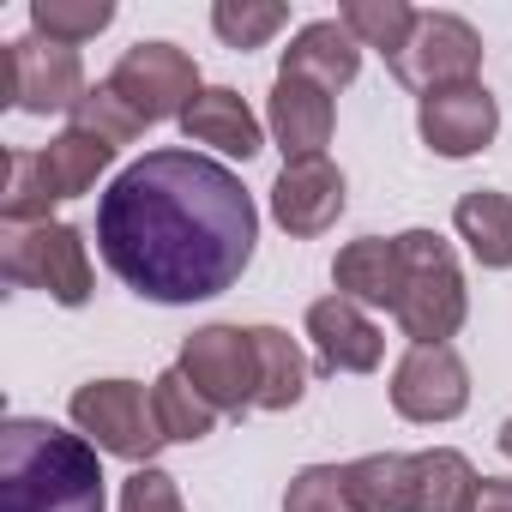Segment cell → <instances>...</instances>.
Wrapping results in <instances>:
<instances>
[{
    "label": "cell",
    "mask_w": 512,
    "mask_h": 512,
    "mask_svg": "<svg viewBox=\"0 0 512 512\" xmlns=\"http://www.w3.org/2000/svg\"><path fill=\"white\" fill-rule=\"evenodd\" d=\"M43 169H49V181H55L61 199H79V193H91V187L115 169V145H103V139L67 127V133H55V139L43 145Z\"/></svg>",
    "instance_id": "obj_22"
},
{
    "label": "cell",
    "mask_w": 512,
    "mask_h": 512,
    "mask_svg": "<svg viewBox=\"0 0 512 512\" xmlns=\"http://www.w3.org/2000/svg\"><path fill=\"white\" fill-rule=\"evenodd\" d=\"M193 392L211 410H260V356H253V332L247 326H199L193 338H181V362H175Z\"/></svg>",
    "instance_id": "obj_6"
},
{
    "label": "cell",
    "mask_w": 512,
    "mask_h": 512,
    "mask_svg": "<svg viewBox=\"0 0 512 512\" xmlns=\"http://www.w3.org/2000/svg\"><path fill=\"white\" fill-rule=\"evenodd\" d=\"M284 25H290V7H284V0H217V7H211V31H217L223 49H235V55L266 49Z\"/></svg>",
    "instance_id": "obj_26"
},
{
    "label": "cell",
    "mask_w": 512,
    "mask_h": 512,
    "mask_svg": "<svg viewBox=\"0 0 512 512\" xmlns=\"http://www.w3.org/2000/svg\"><path fill=\"white\" fill-rule=\"evenodd\" d=\"M284 512H350L344 464H302L284 488Z\"/></svg>",
    "instance_id": "obj_29"
},
{
    "label": "cell",
    "mask_w": 512,
    "mask_h": 512,
    "mask_svg": "<svg viewBox=\"0 0 512 512\" xmlns=\"http://www.w3.org/2000/svg\"><path fill=\"white\" fill-rule=\"evenodd\" d=\"M302 326H308V338H314L326 374H374V368L386 362V332H380L374 314L356 308L350 296H320Z\"/></svg>",
    "instance_id": "obj_14"
},
{
    "label": "cell",
    "mask_w": 512,
    "mask_h": 512,
    "mask_svg": "<svg viewBox=\"0 0 512 512\" xmlns=\"http://www.w3.org/2000/svg\"><path fill=\"white\" fill-rule=\"evenodd\" d=\"M260 247V211L241 175L205 151L163 145L127 163L97 199L103 266L145 302L187 308L241 284Z\"/></svg>",
    "instance_id": "obj_1"
},
{
    "label": "cell",
    "mask_w": 512,
    "mask_h": 512,
    "mask_svg": "<svg viewBox=\"0 0 512 512\" xmlns=\"http://www.w3.org/2000/svg\"><path fill=\"white\" fill-rule=\"evenodd\" d=\"M416 133H422V145L434 157H452V163L476 157L500 133V103H494V91L482 79L458 85V91H434V97L416 103Z\"/></svg>",
    "instance_id": "obj_11"
},
{
    "label": "cell",
    "mask_w": 512,
    "mask_h": 512,
    "mask_svg": "<svg viewBox=\"0 0 512 512\" xmlns=\"http://www.w3.org/2000/svg\"><path fill=\"white\" fill-rule=\"evenodd\" d=\"M181 133H187V145H211V151L241 157V163L266 151V127H260V115H253L247 97L229 91V85H205V91L193 97V109L181 115Z\"/></svg>",
    "instance_id": "obj_15"
},
{
    "label": "cell",
    "mask_w": 512,
    "mask_h": 512,
    "mask_svg": "<svg viewBox=\"0 0 512 512\" xmlns=\"http://www.w3.org/2000/svg\"><path fill=\"white\" fill-rule=\"evenodd\" d=\"M67 127H79V133H91V139H103V145H133L139 133H145V115L103 79V85H91L85 97H79V109L67 115Z\"/></svg>",
    "instance_id": "obj_28"
},
{
    "label": "cell",
    "mask_w": 512,
    "mask_h": 512,
    "mask_svg": "<svg viewBox=\"0 0 512 512\" xmlns=\"http://www.w3.org/2000/svg\"><path fill=\"white\" fill-rule=\"evenodd\" d=\"M61 205L49 169H43V151H7V187H0V217H7L13 229H37L49 223V211Z\"/></svg>",
    "instance_id": "obj_24"
},
{
    "label": "cell",
    "mask_w": 512,
    "mask_h": 512,
    "mask_svg": "<svg viewBox=\"0 0 512 512\" xmlns=\"http://www.w3.org/2000/svg\"><path fill=\"white\" fill-rule=\"evenodd\" d=\"M338 19H344V31L362 43V49H374L386 67L404 55V43H410V31H416V7L410 0H344L338 7Z\"/></svg>",
    "instance_id": "obj_23"
},
{
    "label": "cell",
    "mask_w": 512,
    "mask_h": 512,
    "mask_svg": "<svg viewBox=\"0 0 512 512\" xmlns=\"http://www.w3.org/2000/svg\"><path fill=\"white\" fill-rule=\"evenodd\" d=\"M266 127H272L284 163L326 157L332 127H338V103H332L326 85L296 79V73H278V79H272V97H266Z\"/></svg>",
    "instance_id": "obj_13"
},
{
    "label": "cell",
    "mask_w": 512,
    "mask_h": 512,
    "mask_svg": "<svg viewBox=\"0 0 512 512\" xmlns=\"http://www.w3.org/2000/svg\"><path fill=\"white\" fill-rule=\"evenodd\" d=\"M344 494L350 512H416V476L410 452H368L344 464Z\"/></svg>",
    "instance_id": "obj_19"
},
{
    "label": "cell",
    "mask_w": 512,
    "mask_h": 512,
    "mask_svg": "<svg viewBox=\"0 0 512 512\" xmlns=\"http://www.w3.org/2000/svg\"><path fill=\"white\" fill-rule=\"evenodd\" d=\"M410 476H416V512H470L476 506V464L458 446H428L410 452Z\"/></svg>",
    "instance_id": "obj_20"
},
{
    "label": "cell",
    "mask_w": 512,
    "mask_h": 512,
    "mask_svg": "<svg viewBox=\"0 0 512 512\" xmlns=\"http://www.w3.org/2000/svg\"><path fill=\"white\" fill-rule=\"evenodd\" d=\"M398 260H404V290L392 320L404 326L410 344H452L470 320V290H464L452 241L440 229H404Z\"/></svg>",
    "instance_id": "obj_3"
},
{
    "label": "cell",
    "mask_w": 512,
    "mask_h": 512,
    "mask_svg": "<svg viewBox=\"0 0 512 512\" xmlns=\"http://www.w3.org/2000/svg\"><path fill=\"white\" fill-rule=\"evenodd\" d=\"M494 446H500V452H506V458H512V416H506V422H500V434H494Z\"/></svg>",
    "instance_id": "obj_32"
},
{
    "label": "cell",
    "mask_w": 512,
    "mask_h": 512,
    "mask_svg": "<svg viewBox=\"0 0 512 512\" xmlns=\"http://www.w3.org/2000/svg\"><path fill=\"white\" fill-rule=\"evenodd\" d=\"M253 332V356H260V410L284 416L308 398V356L284 326H247Z\"/></svg>",
    "instance_id": "obj_21"
},
{
    "label": "cell",
    "mask_w": 512,
    "mask_h": 512,
    "mask_svg": "<svg viewBox=\"0 0 512 512\" xmlns=\"http://www.w3.org/2000/svg\"><path fill=\"white\" fill-rule=\"evenodd\" d=\"M350 205V187H344V169L332 157H302V163H284V175L272 181V217L284 235L308 241V235H326Z\"/></svg>",
    "instance_id": "obj_12"
},
{
    "label": "cell",
    "mask_w": 512,
    "mask_h": 512,
    "mask_svg": "<svg viewBox=\"0 0 512 512\" xmlns=\"http://www.w3.org/2000/svg\"><path fill=\"white\" fill-rule=\"evenodd\" d=\"M85 61L67 43L49 37H13L7 43V103L25 115H73L85 97Z\"/></svg>",
    "instance_id": "obj_8"
},
{
    "label": "cell",
    "mask_w": 512,
    "mask_h": 512,
    "mask_svg": "<svg viewBox=\"0 0 512 512\" xmlns=\"http://www.w3.org/2000/svg\"><path fill=\"white\" fill-rule=\"evenodd\" d=\"M470 512H512V482H506V476H482Z\"/></svg>",
    "instance_id": "obj_31"
},
{
    "label": "cell",
    "mask_w": 512,
    "mask_h": 512,
    "mask_svg": "<svg viewBox=\"0 0 512 512\" xmlns=\"http://www.w3.org/2000/svg\"><path fill=\"white\" fill-rule=\"evenodd\" d=\"M392 410L404 422H458L470 410V368L452 344H410L392 368Z\"/></svg>",
    "instance_id": "obj_10"
},
{
    "label": "cell",
    "mask_w": 512,
    "mask_h": 512,
    "mask_svg": "<svg viewBox=\"0 0 512 512\" xmlns=\"http://www.w3.org/2000/svg\"><path fill=\"white\" fill-rule=\"evenodd\" d=\"M103 458L85 434L49 416L0 422V512H103Z\"/></svg>",
    "instance_id": "obj_2"
},
{
    "label": "cell",
    "mask_w": 512,
    "mask_h": 512,
    "mask_svg": "<svg viewBox=\"0 0 512 512\" xmlns=\"http://www.w3.org/2000/svg\"><path fill=\"white\" fill-rule=\"evenodd\" d=\"M476 73H482V37L458 13H422L410 43H404V55L392 61V79L410 85L416 97L476 85Z\"/></svg>",
    "instance_id": "obj_7"
},
{
    "label": "cell",
    "mask_w": 512,
    "mask_h": 512,
    "mask_svg": "<svg viewBox=\"0 0 512 512\" xmlns=\"http://www.w3.org/2000/svg\"><path fill=\"white\" fill-rule=\"evenodd\" d=\"M0 272L19 290H43L61 308H85L91 302V247L73 223H37V229H13L0 247Z\"/></svg>",
    "instance_id": "obj_5"
},
{
    "label": "cell",
    "mask_w": 512,
    "mask_h": 512,
    "mask_svg": "<svg viewBox=\"0 0 512 512\" xmlns=\"http://www.w3.org/2000/svg\"><path fill=\"white\" fill-rule=\"evenodd\" d=\"M151 410H157L163 440H175V446H199V440L217 428V410L193 392V380H187L181 368H163V374L151 380Z\"/></svg>",
    "instance_id": "obj_25"
},
{
    "label": "cell",
    "mask_w": 512,
    "mask_h": 512,
    "mask_svg": "<svg viewBox=\"0 0 512 512\" xmlns=\"http://www.w3.org/2000/svg\"><path fill=\"white\" fill-rule=\"evenodd\" d=\"M121 512H187V506H181V482H175L169 470L145 464V470H133V476L121 482Z\"/></svg>",
    "instance_id": "obj_30"
},
{
    "label": "cell",
    "mask_w": 512,
    "mask_h": 512,
    "mask_svg": "<svg viewBox=\"0 0 512 512\" xmlns=\"http://www.w3.org/2000/svg\"><path fill=\"white\" fill-rule=\"evenodd\" d=\"M115 25V0H31V31L49 43H91Z\"/></svg>",
    "instance_id": "obj_27"
},
{
    "label": "cell",
    "mask_w": 512,
    "mask_h": 512,
    "mask_svg": "<svg viewBox=\"0 0 512 512\" xmlns=\"http://www.w3.org/2000/svg\"><path fill=\"white\" fill-rule=\"evenodd\" d=\"M278 73L314 79V85H326V91L338 97V91L356 85V73H362V43L344 31V19H314V25H302V31L290 37Z\"/></svg>",
    "instance_id": "obj_17"
},
{
    "label": "cell",
    "mask_w": 512,
    "mask_h": 512,
    "mask_svg": "<svg viewBox=\"0 0 512 512\" xmlns=\"http://www.w3.org/2000/svg\"><path fill=\"white\" fill-rule=\"evenodd\" d=\"M67 416H73V428H79L97 452L127 458V464H139V470L169 446L163 428H157L151 392H145L139 380H85V386L73 392Z\"/></svg>",
    "instance_id": "obj_4"
},
{
    "label": "cell",
    "mask_w": 512,
    "mask_h": 512,
    "mask_svg": "<svg viewBox=\"0 0 512 512\" xmlns=\"http://www.w3.org/2000/svg\"><path fill=\"white\" fill-rule=\"evenodd\" d=\"M332 284L356 308H398V290H404L398 235H356V241H344L338 260H332Z\"/></svg>",
    "instance_id": "obj_16"
},
{
    "label": "cell",
    "mask_w": 512,
    "mask_h": 512,
    "mask_svg": "<svg viewBox=\"0 0 512 512\" xmlns=\"http://www.w3.org/2000/svg\"><path fill=\"white\" fill-rule=\"evenodd\" d=\"M452 229L470 247V260L482 272H512V199L494 187H470L452 205Z\"/></svg>",
    "instance_id": "obj_18"
},
{
    "label": "cell",
    "mask_w": 512,
    "mask_h": 512,
    "mask_svg": "<svg viewBox=\"0 0 512 512\" xmlns=\"http://www.w3.org/2000/svg\"><path fill=\"white\" fill-rule=\"evenodd\" d=\"M109 85L145 115V127H157V121H181V115L193 109V97L205 91L193 55L175 49V43H133V49L115 61Z\"/></svg>",
    "instance_id": "obj_9"
}]
</instances>
